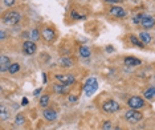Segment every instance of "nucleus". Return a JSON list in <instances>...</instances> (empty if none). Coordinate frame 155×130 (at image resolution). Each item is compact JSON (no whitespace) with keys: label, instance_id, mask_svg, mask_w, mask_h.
I'll return each instance as SVG.
<instances>
[{"label":"nucleus","instance_id":"nucleus-11","mask_svg":"<svg viewBox=\"0 0 155 130\" xmlns=\"http://www.w3.org/2000/svg\"><path fill=\"white\" fill-rule=\"evenodd\" d=\"M0 69H2V72L3 71H5V69H8L9 68V65H11V61H9V58L7 57V56H2L0 57Z\"/></svg>","mask_w":155,"mask_h":130},{"label":"nucleus","instance_id":"nucleus-27","mask_svg":"<svg viewBox=\"0 0 155 130\" xmlns=\"http://www.w3.org/2000/svg\"><path fill=\"white\" fill-rule=\"evenodd\" d=\"M110 128H111L110 122H105L104 124V130H110Z\"/></svg>","mask_w":155,"mask_h":130},{"label":"nucleus","instance_id":"nucleus-9","mask_svg":"<svg viewBox=\"0 0 155 130\" xmlns=\"http://www.w3.org/2000/svg\"><path fill=\"white\" fill-rule=\"evenodd\" d=\"M110 13L113 16H117V17H123L126 15V11L121 7H111L110 8Z\"/></svg>","mask_w":155,"mask_h":130},{"label":"nucleus","instance_id":"nucleus-5","mask_svg":"<svg viewBox=\"0 0 155 130\" xmlns=\"http://www.w3.org/2000/svg\"><path fill=\"white\" fill-rule=\"evenodd\" d=\"M23 51H24V53L28 55V56L33 55L35 52H36V44H35L33 41L28 40V41H25V43L23 44Z\"/></svg>","mask_w":155,"mask_h":130},{"label":"nucleus","instance_id":"nucleus-23","mask_svg":"<svg viewBox=\"0 0 155 130\" xmlns=\"http://www.w3.org/2000/svg\"><path fill=\"white\" fill-rule=\"evenodd\" d=\"M24 122V117L23 115H17L16 117V125H21Z\"/></svg>","mask_w":155,"mask_h":130},{"label":"nucleus","instance_id":"nucleus-10","mask_svg":"<svg viewBox=\"0 0 155 130\" xmlns=\"http://www.w3.org/2000/svg\"><path fill=\"white\" fill-rule=\"evenodd\" d=\"M44 117L48 119V121H54L56 118H57V113H56V110L53 109H47V110L44 112Z\"/></svg>","mask_w":155,"mask_h":130},{"label":"nucleus","instance_id":"nucleus-19","mask_svg":"<svg viewBox=\"0 0 155 130\" xmlns=\"http://www.w3.org/2000/svg\"><path fill=\"white\" fill-rule=\"evenodd\" d=\"M48 102H49V96H47V94L40 98V105L41 106H47Z\"/></svg>","mask_w":155,"mask_h":130},{"label":"nucleus","instance_id":"nucleus-6","mask_svg":"<svg viewBox=\"0 0 155 130\" xmlns=\"http://www.w3.org/2000/svg\"><path fill=\"white\" fill-rule=\"evenodd\" d=\"M143 100L140 97H137V96H134V97H130V100H129V106L131 108V109H139V108H143Z\"/></svg>","mask_w":155,"mask_h":130},{"label":"nucleus","instance_id":"nucleus-20","mask_svg":"<svg viewBox=\"0 0 155 130\" xmlns=\"http://www.w3.org/2000/svg\"><path fill=\"white\" fill-rule=\"evenodd\" d=\"M38 37H40V35H38V31L37 29H33L32 32H31V38H32V40H37Z\"/></svg>","mask_w":155,"mask_h":130},{"label":"nucleus","instance_id":"nucleus-14","mask_svg":"<svg viewBox=\"0 0 155 130\" xmlns=\"http://www.w3.org/2000/svg\"><path fill=\"white\" fill-rule=\"evenodd\" d=\"M144 97L147 98V100H151V98H154L155 97V86H151V88H149V89L144 92V94H143Z\"/></svg>","mask_w":155,"mask_h":130},{"label":"nucleus","instance_id":"nucleus-8","mask_svg":"<svg viewBox=\"0 0 155 130\" xmlns=\"http://www.w3.org/2000/svg\"><path fill=\"white\" fill-rule=\"evenodd\" d=\"M140 24H142V27H144V28H151V27L155 25V20L153 19V17H150V16H144L143 15L142 20H140Z\"/></svg>","mask_w":155,"mask_h":130},{"label":"nucleus","instance_id":"nucleus-1","mask_svg":"<svg viewBox=\"0 0 155 130\" xmlns=\"http://www.w3.org/2000/svg\"><path fill=\"white\" fill-rule=\"evenodd\" d=\"M125 118L127 119L129 122H131V124H137V122H139L140 119L143 118V115H142V113H139L137 109H131V110L126 112Z\"/></svg>","mask_w":155,"mask_h":130},{"label":"nucleus","instance_id":"nucleus-15","mask_svg":"<svg viewBox=\"0 0 155 130\" xmlns=\"http://www.w3.org/2000/svg\"><path fill=\"white\" fill-rule=\"evenodd\" d=\"M54 90L60 94L66 93V85H64V84H57V85H54Z\"/></svg>","mask_w":155,"mask_h":130},{"label":"nucleus","instance_id":"nucleus-22","mask_svg":"<svg viewBox=\"0 0 155 130\" xmlns=\"http://www.w3.org/2000/svg\"><path fill=\"white\" fill-rule=\"evenodd\" d=\"M142 17H143V15H138V16H135L133 19V22L135 23V24H140V20H142Z\"/></svg>","mask_w":155,"mask_h":130},{"label":"nucleus","instance_id":"nucleus-16","mask_svg":"<svg viewBox=\"0 0 155 130\" xmlns=\"http://www.w3.org/2000/svg\"><path fill=\"white\" fill-rule=\"evenodd\" d=\"M139 36H140V38H142V41H143L144 44H149L150 41H151V36H150L149 33H146V32H142Z\"/></svg>","mask_w":155,"mask_h":130},{"label":"nucleus","instance_id":"nucleus-18","mask_svg":"<svg viewBox=\"0 0 155 130\" xmlns=\"http://www.w3.org/2000/svg\"><path fill=\"white\" fill-rule=\"evenodd\" d=\"M19 69H20L19 64H11L9 65V68H8V71H9V73H16Z\"/></svg>","mask_w":155,"mask_h":130},{"label":"nucleus","instance_id":"nucleus-13","mask_svg":"<svg viewBox=\"0 0 155 130\" xmlns=\"http://www.w3.org/2000/svg\"><path fill=\"white\" fill-rule=\"evenodd\" d=\"M43 36L45 40H48V41H52L54 38V32L52 29H49V28H47V29H44L43 31Z\"/></svg>","mask_w":155,"mask_h":130},{"label":"nucleus","instance_id":"nucleus-21","mask_svg":"<svg viewBox=\"0 0 155 130\" xmlns=\"http://www.w3.org/2000/svg\"><path fill=\"white\" fill-rule=\"evenodd\" d=\"M130 40H131V43H133V44L138 45V47H143V44H140V41H139L135 36H131V37H130Z\"/></svg>","mask_w":155,"mask_h":130},{"label":"nucleus","instance_id":"nucleus-30","mask_svg":"<svg viewBox=\"0 0 155 130\" xmlns=\"http://www.w3.org/2000/svg\"><path fill=\"white\" fill-rule=\"evenodd\" d=\"M105 2H107V3H118L119 0H105Z\"/></svg>","mask_w":155,"mask_h":130},{"label":"nucleus","instance_id":"nucleus-17","mask_svg":"<svg viewBox=\"0 0 155 130\" xmlns=\"http://www.w3.org/2000/svg\"><path fill=\"white\" fill-rule=\"evenodd\" d=\"M80 55L82 56V57H89V56H90V51L86 47H81L80 48Z\"/></svg>","mask_w":155,"mask_h":130},{"label":"nucleus","instance_id":"nucleus-26","mask_svg":"<svg viewBox=\"0 0 155 130\" xmlns=\"http://www.w3.org/2000/svg\"><path fill=\"white\" fill-rule=\"evenodd\" d=\"M4 4L5 5H13V4H15V0H4Z\"/></svg>","mask_w":155,"mask_h":130},{"label":"nucleus","instance_id":"nucleus-12","mask_svg":"<svg viewBox=\"0 0 155 130\" xmlns=\"http://www.w3.org/2000/svg\"><path fill=\"white\" fill-rule=\"evenodd\" d=\"M125 64L127 66H137L140 64V60L135 58V57H126L125 58Z\"/></svg>","mask_w":155,"mask_h":130},{"label":"nucleus","instance_id":"nucleus-25","mask_svg":"<svg viewBox=\"0 0 155 130\" xmlns=\"http://www.w3.org/2000/svg\"><path fill=\"white\" fill-rule=\"evenodd\" d=\"M0 117H2L3 121H4V119H7V117H8V114L5 113V109H4V108H2V115H0Z\"/></svg>","mask_w":155,"mask_h":130},{"label":"nucleus","instance_id":"nucleus-2","mask_svg":"<svg viewBox=\"0 0 155 130\" xmlns=\"http://www.w3.org/2000/svg\"><path fill=\"white\" fill-rule=\"evenodd\" d=\"M97 86H98L97 80L96 78H89L85 82V85H84V92H85L86 96H91V94L97 90Z\"/></svg>","mask_w":155,"mask_h":130},{"label":"nucleus","instance_id":"nucleus-7","mask_svg":"<svg viewBox=\"0 0 155 130\" xmlns=\"http://www.w3.org/2000/svg\"><path fill=\"white\" fill-rule=\"evenodd\" d=\"M56 78H57L61 84H64V85H70V84L74 82V77L72 75H57Z\"/></svg>","mask_w":155,"mask_h":130},{"label":"nucleus","instance_id":"nucleus-3","mask_svg":"<svg viewBox=\"0 0 155 130\" xmlns=\"http://www.w3.org/2000/svg\"><path fill=\"white\" fill-rule=\"evenodd\" d=\"M102 109H104V112H106V113H114V112H117L119 109V105L115 102V101L109 100V101H106V102H104Z\"/></svg>","mask_w":155,"mask_h":130},{"label":"nucleus","instance_id":"nucleus-28","mask_svg":"<svg viewBox=\"0 0 155 130\" xmlns=\"http://www.w3.org/2000/svg\"><path fill=\"white\" fill-rule=\"evenodd\" d=\"M72 17H73V19H84V16H80V15H77L76 12H72Z\"/></svg>","mask_w":155,"mask_h":130},{"label":"nucleus","instance_id":"nucleus-4","mask_svg":"<svg viewBox=\"0 0 155 130\" xmlns=\"http://www.w3.org/2000/svg\"><path fill=\"white\" fill-rule=\"evenodd\" d=\"M19 20H20V13H17L15 11L8 12L4 16V23L5 24H11V25H13V24H16V23H19Z\"/></svg>","mask_w":155,"mask_h":130},{"label":"nucleus","instance_id":"nucleus-24","mask_svg":"<svg viewBox=\"0 0 155 130\" xmlns=\"http://www.w3.org/2000/svg\"><path fill=\"white\" fill-rule=\"evenodd\" d=\"M61 64H64V66H70V65H72V61H70V60L62 58V60H61Z\"/></svg>","mask_w":155,"mask_h":130},{"label":"nucleus","instance_id":"nucleus-29","mask_svg":"<svg viewBox=\"0 0 155 130\" xmlns=\"http://www.w3.org/2000/svg\"><path fill=\"white\" fill-rule=\"evenodd\" d=\"M76 100H77L76 96H70V97H69V101H72V102H73V101H76Z\"/></svg>","mask_w":155,"mask_h":130}]
</instances>
